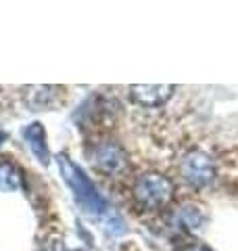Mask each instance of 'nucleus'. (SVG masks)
I'll list each match as a JSON object with an SVG mask.
<instances>
[{
	"label": "nucleus",
	"instance_id": "nucleus-1",
	"mask_svg": "<svg viewBox=\"0 0 238 251\" xmlns=\"http://www.w3.org/2000/svg\"><path fill=\"white\" fill-rule=\"evenodd\" d=\"M59 163V172L63 180L69 184V188L73 191L75 203L82 207L86 214L90 216H100L107 209V199L96 191V186L92 184V180L79 170L67 155H59L57 157Z\"/></svg>",
	"mask_w": 238,
	"mask_h": 251
},
{
	"label": "nucleus",
	"instance_id": "nucleus-2",
	"mask_svg": "<svg viewBox=\"0 0 238 251\" xmlns=\"http://www.w3.org/2000/svg\"><path fill=\"white\" fill-rule=\"evenodd\" d=\"M173 197V182L157 172L140 176L134 184V199L144 209H159Z\"/></svg>",
	"mask_w": 238,
	"mask_h": 251
},
{
	"label": "nucleus",
	"instance_id": "nucleus-3",
	"mask_svg": "<svg viewBox=\"0 0 238 251\" xmlns=\"http://www.w3.org/2000/svg\"><path fill=\"white\" fill-rule=\"evenodd\" d=\"M180 172H182V176H184V180L188 184H192L196 188H203V186L211 184L213 178H215V163H213V159L207 153L192 151L182 159Z\"/></svg>",
	"mask_w": 238,
	"mask_h": 251
},
{
	"label": "nucleus",
	"instance_id": "nucleus-4",
	"mask_svg": "<svg viewBox=\"0 0 238 251\" xmlns=\"http://www.w3.org/2000/svg\"><path fill=\"white\" fill-rule=\"evenodd\" d=\"M94 166L105 174H119L128 168V157L125 151L115 143H100L94 147Z\"/></svg>",
	"mask_w": 238,
	"mask_h": 251
},
{
	"label": "nucleus",
	"instance_id": "nucleus-5",
	"mask_svg": "<svg viewBox=\"0 0 238 251\" xmlns=\"http://www.w3.org/2000/svg\"><path fill=\"white\" fill-rule=\"evenodd\" d=\"M173 94V86L169 84H144V86H132L130 88V97L134 103H138L142 107H161L165 100H169Z\"/></svg>",
	"mask_w": 238,
	"mask_h": 251
},
{
	"label": "nucleus",
	"instance_id": "nucleus-6",
	"mask_svg": "<svg viewBox=\"0 0 238 251\" xmlns=\"http://www.w3.org/2000/svg\"><path fill=\"white\" fill-rule=\"evenodd\" d=\"M23 136H25L27 145L31 149V153L38 157V161H42L44 166L50 161V151H48V145H46V134H44V128L42 124H29L25 130H23Z\"/></svg>",
	"mask_w": 238,
	"mask_h": 251
},
{
	"label": "nucleus",
	"instance_id": "nucleus-7",
	"mask_svg": "<svg viewBox=\"0 0 238 251\" xmlns=\"http://www.w3.org/2000/svg\"><path fill=\"white\" fill-rule=\"evenodd\" d=\"M176 222L180 226H184V228H188V230H198L201 224L205 222V216L196 205H184V207L178 209Z\"/></svg>",
	"mask_w": 238,
	"mask_h": 251
},
{
	"label": "nucleus",
	"instance_id": "nucleus-8",
	"mask_svg": "<svg viewBox=\"0 0 238 251\" xmlns=\"http://www.w3.org/2000/svg\"><path fill=\"white\" fill-rule=\"evenodd\" d=\"M21 186V174L9 161H0V191L11 193Z\"/></svg>",
	"mask_w": 238,
	"mask_h": 251
},
{
	"label": "nucleus",
	"instance_id": "nucleus-9",
	"mask_svg": "<svg viewBox=\"0 0 238 251\" xmlns=\"http://www.w3.org/2000/svg\"><path fill=\"white\" fill-rule=\"evenodd\" d=\"M180 251H213V249H209L207 245H203V243H188V245H184Z\"/></svg>",
	"mask_w": 238,
	"mask_h": 251
},
{
	"label": "nucleus",
	"instance_id": "nucleus-10",
	"mask_svg": "<svg viewBox=\"0 0 238 251\" xmlns=\"http://www.w3.org/2000/svg\"><path fill=\"white\" fill-rule=\"evenodd\" d=\"M4 140H6V134H0V145H2Z\"/></svg>",
	"mask_w": 238,
	"mask_h": 251
},
{
	"label": "nucleus",
	"instance_id": "nucleus-11",
	"mask_svg": "<svg viewBox=\"0 0 238 251\" xmlns=\"http://www.w3.org/2000/svg\"><path fill=\"white\" fill-rule=\"evenodd\" d=\"M73 251H82V249H73Z\"/></svg>",
	"mask_w": 238,
	"mask_h": 251
}]
</instances>
